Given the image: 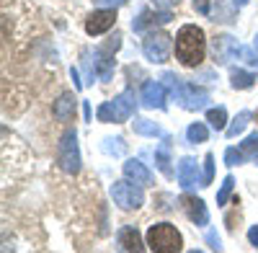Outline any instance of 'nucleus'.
I'll return each instance as SVG.
<instances>
[{
    "mask_svg": "<svg viewBox=\"0 0 258 253\" xmlns=\"http://www.w3.org/2000/svg\"><path fill=\"white\" fill-rule=\"evenodd\" d=\"M207 52L204 31L197 24H186L176 34V57L183 68H199Z\"/></svg>",
    "mask_w": 258,
    "mask_h": 253,
    "instance_id": "nucleus-1",
    "label": "nucleus"
},
{
    "mask_svg": "<svg viewBox=\"0 0 258 253\" xmlns=\"http://www.w3.org/2000/svg\"><path fill=\"white\" fill-rule=\"evenodd\" d=\"M135 111H137L135 91L126 88L119 96H114L111 101H103L101 106H98V111H96V116L103 124H124V121H129V119L135 116Z\"/></svg>",
    "mask_w": 258,
    "mask_h": 253,
    "instance_id": "nucleus-2",
    "label": "nucleus"
},
{
    "mask_svg": "<svg viewBox=\"0 0 258 253\" xmlns=\"http://www.w3.org/2000/svg\"><path fill=\"white\" fill-rule=\"evenodd\" d=\"M147 248L153 253H178L183 248V238L170 222H155L147 230Z\"/></svg>",
    "mask_w": 258,
    "mask_h": 253,
    "instance_id": "nucleus-3",
    "label": "nucleus"
},
{
    "mask_svg": "<svg viewBox=\"0 0 258 253\" xmlns=\"http://www.w3.org/2000/svg\"><path fill=\"white\" fill-rule=\"evenodd\" d=\"M57 163L64 173L75 176L80 171V147H78V132L75 130H68L59 140V147H57Z\"/></svg>",
    "mask_w": 258,
    "mask_h": 253,
    "instance_id": "nucleus-4",
    "label": "nucleus"
},
{
    "mask_svg": "<svg viewBox=\"0 0 258 253\" xmlns=\"http://www.w3.org/2000/svg\"><path fill=\"white\" fill-rule=\"evenodd\" d=\"M111 199L114 204H119L121 209L132 212V209H140L145 204V194H142V186L135 181H114L111 183Z\"/></svg>",
    "mask_w": 258,
    "mask_h": 253,
    "instance_id": "nucleus-5",
    "label": "nucleus"
},
{
    "mask_svg": "<svg viewBox=\"0 0 258 253\" xmlns=\"http://www.w3.org/2000/svg\"><path fill=\"white\" fill-rule=\"evenodd\" d=\"M142 52H145V57L150 62H158L160 65V62H165L170 57V36L165 31H155L153 29L142 41Z\"/></svg>",
    "mask_w": 258,
    "mask_h": 253,
    "instance_id": "nucleus-6",
    "label": "nucleus"
},
{
    "mask_svg": "<svg viewBox=\"0 0 258 253\" xmlns=\"http://www.w3.org/2000/svg\"><path fill=\"white\" fill-rule=\"evenodd\" d=\"M114 24H116V8L93 11L88 18H85V34L88 36H101V34L109 31Z\"/></svg>",
    "mask_w": 258,
    "mask_h": 253,
    "instance_id": "nucleus-7",
    "label": "nucleus"
},
{
    "mask_svg": "<svg viewBox=\"0 0 258 253\" xmlns=\"http://www.w3.org/2000/svg\"><path fill=\"white\" fill-rule=\"evenodd\" d=\"M176 176H178V186L181 188H194V186H202V176H199V163H197V158H191V155H186V158H181L178 160V171H176Z\"/></svg>",
    "mask_w": 258,
    "mask_h": 253,
    "instance_id": "nucleus-8",
    "label": "nucleus"
},
{
    "mask_svg": "<svg viewBox=\"0 0 258 253\" xmlns=\"http://www.w3.org/2000/svg\"><path fill=\"white\" fill-rule=\"evenodd\" d=\"M165 101H168V88L163 86V80H147L142 88V106L165 109Z\"/></svg>",
    "mask_w": 258,
    "mask_h": 253,
    "instance_id": "nucleus-9",
    "label": "nucleus"
},
{
    "mask_svg": "<svg viewBox=\"0 0 258 253\" xmlns=\"http://www.w3.org/2000/svg\"><path fill=\"white\" fill-rule=\"evenodd\" d=\"M181 207H183L186 217L197 227H207L209 225V209H207L204 199H199V197H181Z\"/></svg>",
    "mask_w": 258,
    "mask_h": 253,
    "instance_id": "nucleus-10",
    "label": "nucleus"
},
{
    "mask_svg": "<svg viewBox=\"0 0 258 253\" xmlns=\"http://www.w3.org/2000/svg\"><path fill=\"white\" fill-rule=\"evenodd\" d=\"M170 18H173V13L165 11V8H163V11H142L140 18L132 21V29H135L137 34H142V31H147V29H155V26L168 24Z\"/></svg>",
    "mask_w": 258,
    "mask_h": 253,
    "instance_id": "nucleus-11",
    "label": "nucleus"
},
{
    "mask_svg": "<svg viewBox=\"0 0 258 253\" xmlns=\"http://www.w3.org/2000/svg\"><path fill=\"white\" fill-rule=\"evenodd\" d=\"M232 57H240V44L235 41L232 36L222 34V36H214V59L220 65H227Z\"/></svg>",
    "mask_w": 258,
    "mask_h": 253,
    "instance_id": "nucleus-12",
    "label": "nucleus"
},
{
    "mask_svg": "<svg viewBox=\"0 0 258 253\" xmlns=\"http://www.w3.org/2000/svg\"><path fill=\"white\" fill-rule=\"evenodd\" d=\"M124 176L129 178V181H135V183H140V186H153V173L145 168V163H140L137 158H132V160H126L124 163Z\"/></svg>",
    "mask_w": 258,
    "mask_h": 253,
    "instance_id": "nucleus-13",
    "label": "nucleus"
},
{
    "mask_svg": "<svg viewBox=\"0 0 258 253\" xmlns=\"http://www.w3.org/2000/svg\"><path fill=\"white\" fill-rule=\"evenodd\" d=\"M75 96L73 93H62L57 101H54V106H52V114L59 119V121H70L75 119Z\"/></svg>",
    "mask_w": 258,
    "mask_h": 253,
    "instance_id": "nucleus-14",
    "label": "nucleus"
},
{
    "mask_svg": "<svg viewBox=\"0 0 258 253\" xmlns=\"http://www.w3.org/2000/svg\"><path fill=\"white\" fill-rule=\"evenodd\" d=\"M119 248L121 250H135V253H140L145 248L142 238H140V230L135 225H126V227L119 230Z\"/></svg>",
    "mask_w": 258,
    "mask_h": 253,
    "instance_id": "nucleus-15",
    "label": "nucleus"
},
{
    "mask_svg": "<svg viewBox=\"0 0 258 253\" xmlns=\"http://www.w3.org/2000/svg\"><path fill=\"white\" fill-rule=\"evenodd\" d=\"M155 163H158V168H160V173L163 176H173V168H170V142H168V137H165V142L155 150Z\"/></svg>",
    "mask_w": 258,
    "mask_h": 253,
    "instance_id": "nucleus-16",
    "label": "nucleus"
},
{
    "mask_svg": "<svg viewBox=\"0 0 258 253\" xmlns=\"http://www.w3.org/2000/svg\"><path fill=\"white\" fill-rule=\"evenodd\" d=\"M255 80H258V78H255L253 73H248V70H232L230 86H232L235 91H248V88H253Z\"/></svg>",
    "mask_w": 258,
    "mask_h": 253,
    "instance_id": "nucleus-17",
    "label": "nucleus"
},
{
    "mask_svg": "<svg viewBox=\"0 0 258 253\" xmlns=\"http://www.w3.org/2000/svg\"><path fill=\"white\" fill-rule=\"evenodd\" d=\"M250 119H253V114H250L248 109H245V111H240L238 116H235V119L227 124V130H225V132H227V137H230V140H232V137H238V135L245 130V126L250 124Z\"/></svg>",
    "mask_w": 258,
    "mask_h": 253,
    "instance_id": "nucleus-18",
    "label": "nucleus"
},
{
    "mask_svg": "<svg viewBox=\"0 0 258 253\" xmlns=\"http://www.w3.org/2000/svg\"><path fill=\"white\" fill-rule=\"evenodd\" d=\"M207 137H209V130H207V124H204V121H194V124H188V130H186V140H188V145L207 142Z\"/></svg>",
    "mask_w": 258,
    "mask_h": 253,
    "instance_id": "nucleus-19",
    "label": "nucleus"
},
{
    "mask_svg": "<svg viewBox=\"0 0 258 253\" xmlns=\"http://www.w3.org/2000/svg\"><path fill=\"white\" fill-rule=\"evenodd\" d=\"M132 126H135L137 135H145V137H163V130H160L155 121H150V119H135Z\"/></svg>",
    "mask_w": 258,
    "mask_h": 253,
    "instance_id": "nucleus-20",
    "label": "nucleus"
},
{
    "mask_svg": "<svg viewBox=\"0 0 258 253\" xmlns=\"http://www.w3.org/2000/svg\"><path fill=\"white\" fill-rule=\"evenodd\" d=\"M207 121H209L212 130H227V111H225V106L209 109L207 111Z\"/></svg>",
    "mask_w": 258,
    "mask_h": 253,
    "instance_id": "nucleus-21",
    "label": "nucleus"
},
{
    "mask_svg": "<svg viewBox=\"0 0 258 253\" xmlns=\"http://www.w3.org/2000/svg\"><path fill=\"white\" fill-rule=\"evenodd\" d=\"M103 153H109V155H124V150H126V145H124V140L121 137H109V140H103Z\"/></svg>",
    "mask_w": 258,
    "mask_h": 253,
    "instance_id": "nucleus-22",
    "label": "nucleus"
},
{
    "mask_svg": "<svg viewBox=\"0 0 258 253\" xmlns=\"http://www.w3.org/2000/svg\"><path fill=\"white\" fill-rule=\"evenodd\" d=\"M232 186H235V178H232V176H225L220 192H217V204H220V207L227 204V199H230V194H232Z\"/></svg>",
    "mask_w": 258,
    "mask_h": 253,
    "instance_id": "nucleus-23",
    "label": "nucleus"
},
{
    "mask_svg": "<svg viewBox=\"0 0 258 253\" xmlns=\"http://www.w3.org/2000/svg\"><path fill=\"white\" fill-rule=\"evenodd\" d=\"M240 150L245 153V158H248V155H258V132L248 135V137L240 142Z\"/></svg>",
    "mask_w": 258,
    "mask_h": 253,
    "instance_id": "nucleus-24",
    "label": "nucleus"
},
{
    "mask_svg": "<svg viewBox=\"0 0 258 253\" xmlns=\"http://www.w3.org/2000/svg\"><path fill=\"white\" fill-rule=\"evenodd\" d=\"M214 181V155L207 153L204 155V178H202V186H209Z\"/></svg>",
    "mask_w": 258,
    "mask_h": 253,
    "instance_id": "nucleus-25",
    "label": "nucleus"
},
{
    "mask_svg": "<svg viewBox=\"0 0 258 253\" xmlns=\"http://www.w3.org/2000/svg\"><path fill=\"white\" fill-rule=\"evenodd\" d=\"M245 160V153L240 150V147H227L225 150V163L227 165H240Z\"/></svg>",
    "mask_w": 258,
    "mask_h": 253,
    "instance_id": "nucleus-26",
    "label": "nucleus"
},
{
    "mask_svg": "<svg viewBox=\"0 0 258 253\" xmlns=\"http://www.w3.org/2000/svg\"><path fill=\"white\" fill-rule=\"evenodd\" d=\"M214 3V0H194V6H197V11L202 16H209V6Z\"/></svg>",
    "mask_w": 258,
    "mask_h": 253,
    "instance_id": "nucleus-27",
    "label": "nucleus"
},
{
    "mask_svg": "<svg viewBox=\"0 0 258 253\" xmlns=\"http://www.w3.org/2000/svg\"><path fill=\"white\" fill-rule=\"evenodd\" d=\"M96 6H103V8H119V6H124L126 0H93Z\"/></svg>",
    "mask_w": 258,
    "mask_h": 253,
    "instance_id": "nucleus-28",
    "label": "nucleus"
},
{
    "mask_svg": "<svg viewBox=\"0 0 258 253\" xmlns=\"http://www.w3.org/2000/svg\"><path fill=\"white\" fill-rule=\"evenodd\" d=\"M207 243H209V248L212 250H220L222 245H220V235L217 233H207Z\"/></svg>",
    "mask_w": 258,
    "mask_h": 253,
    "instance_id": "nucleus-29",
    "label": "nucleus"
},
{
    "mask_svg": "<svg viewBox=\"0 0 258 253\" xmlns=\"http://www.w3.org/2000/svg\"><path fill=\"white\" fill-rule=\"evenodd\" d=\"M248 240H250L253 248H258V225H253V227L248 230Z\"/></svg>",
    "mask_w": 258,
    "mask_h": 253,
    "instance_id": "nucleus-30",
    "label": "nucleus"
},
{
    "mask_svg": "<svg viewBox=\"0 0 258 253\" xmlns=\"http://www.w3.org/2000/svg\"><path fill=\"white\" fill-rule=\"evenodd\" d=\"M153 3H155L158 8H165V11H170V6H176L178 0H153Z\"/></svg>",
    "mask_w": 258,
    "mask_h": 253,
    "instance_id": "nucleus-31",
    "label": "nucleus"
},
{
    "mask_svg": "<svg viewBox=\"0 0 258 253\" xmlns=\"http://www.w3.org/2000/svg\"><path fill=\"white\" fill-rule=\"evenodd\" d=\"M70 75H73V80H75V88L80 91V88H83V80H80V75H78V70L73 68V70H70Z\"/></svg>",
    "mask_w": 258,
    "mask_h": 253,
    "instance_id": "nucleus-32",
    "label": "nucleus"
},
{
    "mask_svg": "<svg viewBox=\"0 0 258 253\" xmlns=\"http://www.w3.org/2000/svg\"><path fill=\"white\" fill-rule=\"evenodd\" d=\"M230 3H232V6H235V8H243V6H245V3H248V0H230Z\"/></svg>",
    "mask_w": 258,
    "mask_h": 253,
    "instance_id": "nucleus-33",
    "label": "nucleus"
},
{
    "mask_svg": "<svg viewBox=\"0 0 258 253\" xmlns=\"http://www.w3.org/2000/svg\"><path fill=\"white\" fill-rule=\"evenodd\" d=\"M255 52H258V36H255Z\"/></svg>",
    "mask_w": 258,
    "mask_h": 253,
    "instance_id": "nucleus-34",
    "label": "nucleus"
},
{
    "mask_svg": "<svg viewBox=\"0 0 258 253\" xmlns=\"http://www.w3.org/2000/svg\"><path fill=\"white\" fill-rule=\"evenodd\" d=\"M255 165H258V155H255Z\"/></svg>",
    "mask_w": 258,
    "mask_h": 253,
    "instance_id": "nucleus-35",
    "label": "nucleus"
}]
</instances>
